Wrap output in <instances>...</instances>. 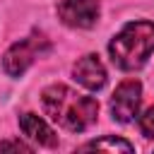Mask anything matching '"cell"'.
<instances>
[{
	"label": "cell",
	"mask_w": 154,
	"mask_h": 154,
	"mask_svg": "<svg viewBox=\"0 0 154 154\" xmlns=\"http://www.w3.org/2000/svg\"><path fill=\"white\" fill-rule=\"evenodd\" d=\"M46 113L65 130H84L96 120L99 113V103L91 96H84L65 84H53L43 91L41 96Z\"/></svg>",
	"instance_id": "cell-1"
},
{
	"label": "cell",
	"mask_w": 154,
	"mask_h": 154,
	"mask_svg": "<svg viewBox=\"0 0 154 154\" xmlns=\"http://www.w3.org/2000/svg\"><path fill=\"white\" fill-rule=\"evenodd\" d=\"M154 51V24L152 22H130L111 41V60L120 70H137L147 63Z\"/></svg>",
	"instance_id": "cell-2"
},
{
	"label": "cell",
	"mask_w": 154,
	"mask_h": 154,
	"mask_svg": "<svg viewBox=\"0 0 154 154\" xmlns=\"http://www.w3.org/2000/svg\"><path fill=\"white\" fill-rule=\"evenodd\" d=\"M48 48H51V43H48V38H46L43 34H31V36L12 43V48L5 53V60H2L5 72L12 75V77H19V75H22L38 55H43Z\"/></svg>",
	"instance_id": "cell-3"
},
{
	"label": "cell",
	"mask_w": 154,
	"mask_h": 154,
	"mask_svg": "<svg viewBox=\"0 0 154 154\" xmlns=\"http://www.w3.org/2000/svg\"><path fill=\"white\" fill-rule=\"evenodd\" d=\"M140 99H142V87L137 79H125L118 84V89L113 91V99H111V111H113V118L120 120V123H128L135 118L137 108H140Z\"/></svg>",
	"instance_id": "cell-4"
},
{
	"label": "cell",
	"mask_w": 154,
	"mask_h": 154,
	"mask_svg": "<svg viewBox=\"0 0 154 154\" xmlns=\"http://www.w3.org/2000/svg\"><path fill=\"white\" fill-rule=\"evenodd\" d=\"M58 14L67 26L87 29L99 19V0H63Z\"/></svg>",
	"instance_id": "cell-5"
},
{
	"label": "cell",
	"mask_w": 154,
	"mask_h": 154,
	"mask_svg": "<svg viewBox=\"0 0 154 154\" xmlns=\"http://www.w3.org/2000/svg\"><path fill=\"white\" fill-rule=\"evenodd\" d=\"M72 72H75V79L82 87L91 89V91H96V89H101L106 84V70H103L99 55H84V58H79L75 63Z\"/></svg>",
	"instance_id": "cell-6"
},
{
	"label": "cell",
	"mask_w": 154,
	"mask_h": 154,
	"mask_svg": "<svg viewBox=\"0 0 154 154\" xmlns=\"http://www.w3.org/2000/svg\"><path fill=\"white\" fill-rule=\"evenodd\" d=\"M19 125H22V130H24L34 142H38V144H43V147H55V144H58L55 132H53L38 116H34V113H24V116L19 118Z\"/></svg>",
	"instance_id": "cell-7"
},
{
	"label": "cell",
	"mask_w": 154,
	"mask_h": 154,
	"mask_svg": "<svg viewBox=\"0 0 154 154\" xmlns=\"http://www.w3.org/2000/svg\"><path fill=\"white\" fill-rule=\"evenodd\" d=\"M82 149H108V152H132L135 147L120 137H103V140H94V142H87Z\"/></svg>",
	"instance_id": "cell-8"
},
{
	"label": "cell",
	"mask_w": 154,
	"mask_h": 154,
	"mask_svg": "<svg viewBox=\"0 0 154 154\" xmlns=\"http://www.w3.org/2000/svg\"><path fill=\"white\" fill-rule=\"evenodd\" d=\"M140 130L144 132V137H154V106L147 108V113L140 118Z\"/></svg>",
	"instance_id": "cell-9"
},
{
	"label": "cell",
	"mask_w": 154,
	"mask_h": 154,
	"mask_svg": "<svg viewBox=\"0 0 154 154\" xmlns=\"http://www.w3.org/2000/svg\"><path fill=\"white\" fill-rule=\"evenodd\" d=\"M5 149H14V152H29V147H26V144H22V142H0V152H5Z\"/></svg>",
	"instance_id": "cell-10"
}]
</instances>
